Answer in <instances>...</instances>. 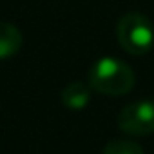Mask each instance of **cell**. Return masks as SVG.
Instances as JSON below:
<instances>
[{"mask_svg": "<svg viewBox=\"0 0 154 154\" xmlns=\"http://www.w3.org/2000/svg\"><path fill=\"white\" fill-rule=\"evenodd\" d=\"M89 87L105 96H123L134 87V71L123 60L103 56L89 71Z\"/></svg>", "mask_w": 154, "mask_h": 154, "instance_id": "obj_1", "label": "cell"}, {"mask_svg": "<svg viewBox=\"0 0 154 154\" xmlns=\"http://www.w3.org/2000/svg\"><path fill=\"white\" fill-rule=\"evenodd\" d=\"M116 38L125 53L141 56L147 54L154 45V27L145 15L131 11L118 20Z\"/></svg>", "mask_w": 154, "mask_h": 154, "instance_id": "obj_2", "label": "cell"}, {"mask_svg": "<svg viewBox=\"0 0 154 154\" xmlns=\"http://www.w3.org/2000/svg\"><path fill=\"white\" fill-rule=\"evenodd\" d=\"M118 127L131 136H149L154 132V100H138L125 105L118 116Z\"/></svg>", "mask_w": 154, "mask_h": 154, "instance_id": "obj_3", "label": "cell"}, {"mask_svg": "<svg viewBox=\"0 0 154 154\" xmlns=\"http://www.w3.org/2000/svg\"><path fill=\"white\" fill-rule=\"evenodd\" d=\"M60 100L71 111L85 109L91 102V87L87 84H82V82L67 84L60 93Z\"/></svg>", "mask_w": 154, "mask_h": 154, "instance_id": "obj_4", "label": "cell"}, {"mask_svg": "<svg viewBox=\"0 0 154 154\" xmlns=\"http://www.w3.org/2000/svg\"><path fill=\"white\" fill-rule=\"evenodd\" d=\"M22 47V33L9 22H0V60L15 56Z\"/></svg>", "mask_w": 154, "mask_h": 154, "instance_id": "obj_5", "label": "cell"}, {"mask_svg": "<svg viewBox=\"0 0 154 154\" xmlns=\"http://www.w3.org/2000/svg\"><path fill=\"white\" fill-rule=\"evenodd\" d=\"M102 154H145V152L134 141H129V140H114V141H109L105 145V149H103Z\"/></svg>", "mask_w": 154, "mask_h": 154, "instance_id": "obj_6", "label": "cell"}]
</instances>
